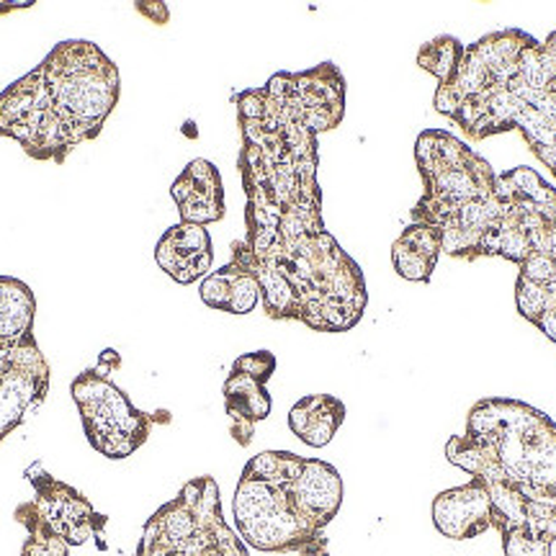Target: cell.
<instances>
[{"label":"cell","mask_w":556,"mask_h":556,"mask_svg":"<svg viewBox=\"0 0 556 556\" xmlns=\"http://www.w3.org/2000/svg\"><path fill=\"white\" fill-rule=\"evenodd\" d=\"M238 114L248 235L232 245V263L258 283L281 281L307 328H356L368 302L364 274L325 229L317 135L294 90V75L278 73L263 88L240 93Z\"/></svg>","instance_id":"obj_1"},{"label":"cell","mask_w":556,"mask_h":556,"mask_svg":"<svg viewBox=\"0 0 556 556\" xmlns=\"http://www.w3.org/2000/svg\"><path fill=\"white\" fill-rule=\"evenodd\" d=\"M119 96V67L109 54L93 41L67 39L0 93V137L62 165L101 135Z\"/></svg>","instance_id":"obj_2"},{"label":"cell","mask_w":556,"mask_h":556,"mask_svg":"<svg viewBox=\"0 0 556 556\" xmlns=\"http://www.w3.org/2000/svg\"><path fill=\"white\" fill-rule=\"evenodd\" d=\"M304 458L289 451H266L250 458L235 492L240 539L258 552L328 556L323 531L299 507L291 479Z\"/></svg>","instance_id":"obj_3"},{"label":"cell","mask_w":556,"mask_h":556,"mask_svg":"<svg viewBox=\"0 0 556 556\" xmlns=\"http://www.w3.org/2000/svg\"><path fill=\"white\" fill-rule=\"evenodd\" d=\"M137 556H248V546L222 518L217 482L199 477L148 520Z\"/></svg>","instance_id":"obj_4"},{"label":"cell","mask_w":556,"mask_h":556,"mask_svg":"<svg viewBox=\"0 0 556 556\" xmlns=\"http://www.w3.org/2000/svg\"><path fill=\"white\" fill-rule=\"evenodd\" d=\"M73 400L80 409L90 446L109 458H127L148 441L155 417L139 413L101 368L73 381Z\"/></svg>","instance_id":"obj_5"},{"label":"cell","mask_w":556,"mask_h":556,"mask_svg":"<svg viewBox=\"0 0 556 556\" xmlns=\"http://www.w3.org/2000/svg\"><path fill=\"white\" fill-rule=\"evenodd\" d=\"M29 479L37 490V500L21 505V510L52 528L60 539L67 541V546H83L106 523V518L96 516L93 505L78 490L58 482L39 467L29 469Z\"/></svg>","instance_id":"obj_6"},{"label":"cell","mask_w":556,"mask_h":556,"mask_svg":"<svg viewBox=\"0 0 556 556\" xmlns=\"http://www.w3.org/2000/svg\"><path fill=\"white\" fill-rule=\"evenodd\" d=\"M433 523L446 539L467 541L492 528V500L482 479L441 492L433 503Z\"/></svg>","instance_id":"obj_7"},{"label":"cell","mask_w":556,"mask_h":556,"mask_svg":"<svg viewBox=\"0 0 556 556\" xmlns=\"http://www.w3.org/2000/svg\"><path fill=\"white\" fill-rule=\"evenodd\" d=\"M155 261L160 270H165L173 281L184 283V287L206 278L214 261L212 238H208L206 227L191 225V222L170 227L157 240Z\"/></svg>","instance_id":"obj_8"},{"label":"cell","mask_w":556,"mask_h":556,"mask_svg":"<svg viewBox=\"0 0 556 556\" xmlns=\"http://www.w3.org/2000/svg\"><path fill=\"white\" fill-rule=\"evenodd\" d=\"M173 201L178 204L180 222L191 225H212L225 217V189H222L219 170L208 160H193L170 189Z\"/></svg>","instance_id":"obj_9"},{"label":"cell","mask_w":556,"mask_h":556,"mask_svg":"<svg viewBox=\"0 0 556 556\" xmlns=\"http://www.w3.org/2000/svg\"><path fill=\"white\" fill-rule=\"evenodd\" d=\"M291 492H294L299 507L315 523L319 531L338 516L340 503H343V479L338 469L319 458H304L302 467L291 479Z\"/></svg>","instance_id":"obj_10"},{"label":"cell","mask_w":556,"mask_h":556,"mask_svg":"<svg viewBox=\"0 0 556 556\" xmlns=\"http://www.w3.org/2000/svg\"><path fill=\"white\" fill-rule=\"evenodd\" d=\"M37 302L31 289L18 278L0 276V358L37 343L31 336Z\"/></svg>","instance_id":"obj_11"},{"label":"cell","mask_w":556,"mask_h":556,"mask_svg":"<svg viewBox=\"0 0 556 556\" xmlns=\"http://www.w3.org/2000/svg\"><path fill=\"white\" fill-rule=\"evenodd\" d=\"M225 407L229 420H232V426H229L232 438L240 446H250L255 422L266 420L270 415V394L263 381L232 368V374L225 381Z\"/></svg>","instance_id":"obj_12"},{"label":"cell","mask_w":556,"mask_h":556,"mask_svg":"<svg viewBox=\"0 0 556 556\" xmlns=\"http://www.w3.org/2000/svg\"><path fill=\"white\" fill-rule=\"evenodd\" d=\"M345 420V405L332 394H309L289 413V428L312 448H325Z\"/></svg>","instance_id":"obj_13"},{"label":"cell","mask_w":556,"mask_h":556,"mask_svg":"<svg viewBox=\"0 0 556 556\" xmlns=\"http://www.w3.org/2000/svg\"><path fill=\"white\" fill-rule=\"evenodd\" d=\"M464 52L467 50H464L458 39L438 37L422 47L420 54H417V62H420L422 70L433 73L435 78L441 80V86H448V83L456 78L458 67H462Z\"/></svg>","instance_id":"obj_14"},{"label":"cell","mask_w":556,"mask_h":556,"mask_svg":"<svg viewBox=\"0 0 556 556\" xmlns=\"http://www.w3.org/2000/svg\"><path fill=\"white\" fill-rule=\"evenodd\" d=\"M229 302L227 312L229 315H250L261 302V287L255 281L253 274H248L245 268H240L238 263L229 261Z\"/></svg>","instance_id":"obj_15"},{"label":"cell","mask_w":556,"mask_h":556,"mask_svg":"<svg viewBox=\"0 0 556 556\" xmlns=\"http://www.w3.org/2000/svg\"><path fill=\"white\" fill-rule=\"evenodd\" d=\"M16 518L29 528V539H26L21 556H67V541L60 539L52 528L39 523L37 518H31L21 507L16 510Z\"/></svg>","instance_id":"obj_16"},{"label":"cell","mask_w":556,"mask_h":556,"mask_svg":"<svg viewBox=\"0 0 556 556\" xmlns=\"http://www.w3.org/2000/svg\"><path fill=\"white\" fill-rule=\"evenodd\" d=\"M397 245L409 250V253H415L417 258L433 263L435 266L438 255H441V250H443V235H441V229L433 225L415 222V225H409L405 232L400 235Z\"/></svg>","instance_id":"obj_17"},{"label":"cell","mask_w":556,"mask_h":556,"mask_svg":"<svg viewBox=\"0 0 556 556\" xmlns=\"http://www.w3.org/2000/svg\"><path fill=\"white\" fill-rule=\"evenodd\" d=\"M392 263H394V270L402 278H407V281H430V274H433V263L417 258L415 253H409L402 245L394 242L392 245Z\"/></svg>","instance_id":"obj_18"},{"label":"cell","mask_w":556,"mask_h":556,"mask_svg":"<svg viewBox=\"0 0 556 556\" xmlns=\"http://www.w3.org/2000/svg\"><path fill=\"white\" fill-rule=\"evenodd\" d=\"M232 368L235 371L248 374V377L258 379L266 384V381L274 377V371H276V358H274V353H268V351L245 353V356H240L238 361H235Z\"/></svg>","instance_id":"obj_19"},{"label":"cell","mask_w":556,"mask_h":556,"mask_svg":"<svg viewBox=\"0 0 556 556\" xmlns=\"http://www.w3.org/2000/svg\"><path fill=\"white\" fill-rule=\"evenodd\" d=\"M26 5H31V3H0V13H9V11H16V9H26Z\"/></svg>","instance_id":"obj_20"}]
</instances>
